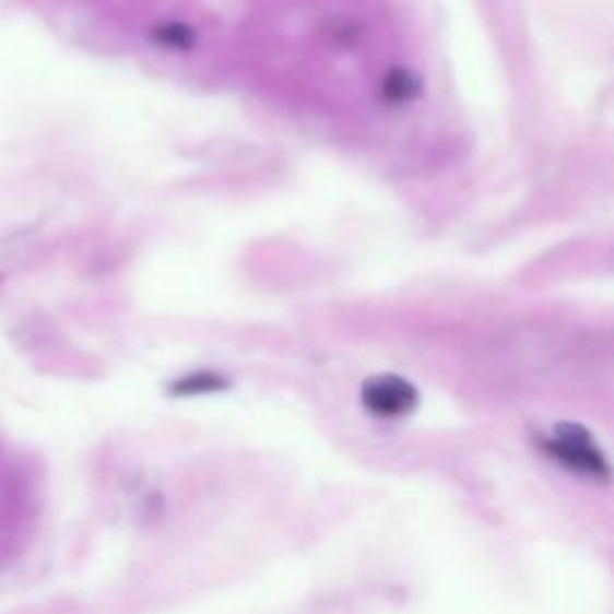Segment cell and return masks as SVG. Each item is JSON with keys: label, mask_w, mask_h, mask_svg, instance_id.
<instances>
[{"label": "cell", "mask_w": 614, "mask_h": 614, "mask_svg": "<svg viewBox=\"0 0 614 614\" xmlns=\"http://www.w3.org/2000/svg\"><path fill=\"white\" fill-rule=\"evenodd\" d=\"M152 36L156 44H162L164 48H176V51H188V48L194 46V39H198L194 29L182 22L158 24Z\"/></svg>", "instance_id": "5"}, {"label": "cell", "mask_w": 614, "mask_h": 614, "mask_svg": "<svg viewBox=\"0 0 614 614\" xmlns=\"http://www.w3.org/2000/svg\"><path fill=\"white\" fill-rule=\"evenodd\" d=\"M228 387V379L216 373H194L178 379L170 387V394L176 397H198V394H214V391H224Z\"/></svg>", "instance_id": "4"}, {"label": "cell", "mask_w": 614, "mask_h": 614, "mask_svg": "<svg viewBox=\"0 0 614 614\" xmlns=\"http://www.w3.org/2000/svg\"><path fill=\"white\" fill-rule=\"evenodd\" d=\"M543 449L552 459L567 465L574 473H581L595 481H607L610 469L603 453L598 451L593 437L588 429L576 423H562L555 427V435L543 439Z\"/></svg>", "instance_id": "1"}, {"label": "cell", "mask_w": 614, "mask_h": 614, "mask_svg": "<svg viewBox=\"0 0 614 614\" xmlns=\"http://www.w3.org/2000/svg\"><path fill=\"white\" fill-rule=\"evenodd\" d=\"M363 406L377 417H401L417 406V391L409 379L379 375L363 385Z\"/></svg>", "instance_id": "2"}, {"label": "cell", "mask_w": 614, "mask_h": 614, "mask_svg": "<svg viewBox=\"0 0 614 614\" xmlns=\"http://www.w3.org/2000/svg\"><path fill=\"white\" fill-rule=\"evenodd\" d=\"M423 84L409 68H394L382 80V99L389 104H409L421 94Z\"/></svg>", "instance_id": "3"}]
</instances>
